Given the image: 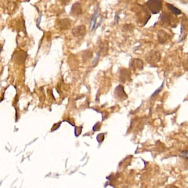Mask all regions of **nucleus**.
Returning <instances> with one entry per match:
<instances>
[{"mask_svg": "<svg viewBox=\"0 0 188 188\" xmlns=\"http://www.w3.org/2000/svg\"><path fill=\"white\" fill-rule=\"evenodd\" d=\"M162 1L158 0H150L148 1L146 5L153 14H157L160 12L162 7Z\"/></svg>", "mask_w": 188, "mask_h": 188, "instance_id": "obj_1", "label": "nucleus"}, {"mask_svg": "<svg viewBox=\"0 0 188 188\" xmlns=\"http://www.w3.org/2000/svg\"><path fill=\"white\" fill-rule=\"evenodd\" d=\"M114 95L115 98L120 101H124L128 98V95L124 91V87L121 85L118 86L117 87L115 88Z\"/></svg>", "mask_w": 188, "mask_h": 188, "instance_id": "obj_2", "label": "nucleus"}, {"mask_svg": "<svg viewBox=\"0 0 188 188\" xmlns=\"http://www.w3.org/2000/svg\"><path fill=\"white\" fill-rule=\"evenodd\" d=\"M72 33L75 36H85L86 33V27L85 25H81L74 28L72 30Z\"/></svg>", "mask_w": 188, "mask_h": 188, "instance_id": "obj_3", "label": "nucleus"}, {"mask_svg": "<svg viewBox=\"0 0 188 188\" xmlns=\"http://www.w3.org/2000/svg\"><path fill=\"white\" fill-rule=\"evenodd\" d=\"M174 18L172 16L169 15L168 14L166 13L165 12H163L160 17L161 18V22L163 25H171L173 23L172 21L173 18Z\"/></svg>", "mask_w": 188, "mask_h": 188, "instance_id": "obj_4", "label": "nucleus"}, {"mask_svg": "<svg viewBox=\"0 0 188 188\" xmlns=\"http://www.w3.org/2000/svg\"><path fill=\"white\" fill-rule=\"evenodd\" d=\"M161 59V56L159 53L157 52H150L148 57H147V61H148V63H156L158 62Z\"/></svg>", "mask_w": 188, "mask_h": 188, "instance_id": "obj_5", "label": "nucleus"}, {"mask_svg": "<svg viewBox=\"0 0 188 188\" xmlns=\"http://www.w3.org/2000/svg\"><path fill=\"white\" fill-rule=\"evenodd\" d=\"M158 39L161 43H165L169 40L170 36L166 32H164V30H159L158 33Z\"/></svg>", "mask_w": 188, "mask_h": 188, "instance_id": "obj_6", "label": "nucleus"}, {"mask_svg": "<svg viewBox=\"0 0 188 188\" xmlns=\"http://www.w3.org/2000/svg\"><path fill=\"white\" fill-rule=\"evenodd\" d=\"M82 13L81 4L79 2L74 3L71 10V13L74 16H79Z\"/></svg>", "mask_w": 188, "mask_h": 188, "instance_id": "obj_7", "label": "nucleus"}, {"mask_svg": "<svg viewBox=\"0 0 188 188\" xmlns=\"http://www.w3.org/2000/svg\"><path fill=\"white\" fill-rule=\"evenodd\" d=\"M120 79V81L123 82V83H124L126 81H129V79H130V72L126 69H124L122 71H121Z\"/></svg>", "mask_w": 188, "mask_h": 188, "instance_id": "obj_8", "label": "nucleus"}, {"mask_svg": "<svg viewBox=\"0 0 188 188\" xmlns=\"http://www.w3.org/2000/svg\"><path fill=\"white\" fill-rule=\"evenodd\" d=\"M132 67H134V69H139L142 70L144 66L143 61L139 59H134V61L132 62Z\"/></svg>", "mask_w": 188, "mask_h": 188, "instance_id": "obj_9", "label": "nucleus"}, {"mask_svg": "<svg viewBox=\"0 0 188 188\" xmlns=\"http://www.w3.org/2000/svg\"><path fill=\"white\" fill-rule=\"evenodd\" d=\"M71 25V22L68 19H63L60 21V26L61 29H67Z\"/></svg>", "mask_w": 188, "mask_h": 188, "instance_id": "obj_10", "label": "nucleus"}, {"mask_svg": "<svg viewBox=\"0 0 188 188\" xmlns=\"http://www.w3.org/2000/svg\"><path fill=\"white\" fill-rule=\"evenodd\" d=\"M166 6L169 11H171L172 13L174 14L175 15H179V14H180L181 13H182L180 10H179L178 8L175 7V6H174L172 4L167 3Z\"/></svg>", "mask_w": 188, "mask_h": 188, "instance_id": "obj_11", "label": "nucleus"}, {"mask_svg": "<svg viewBox=\"0 0 188 188\" xmlns=\"http://www.w3.org/2000/svg\"><path fill=\"white\" fill-rule=\"evenodd\" d=\"M98 8L96 9L94 13L93 14V16L91 18L90 22V27H92V30H94L95 28V24H96V20L98 16Z\"/></svg>", "mask_w": 188, "mask_h": 188, "instance_id": "obj_12", "label": "nucleus"}, {"mask_svg": "<svg viewBox=\"0 0 188 188\" xmlns=\"http://www.w3.org/2000/svg\"><path fill=\"white\" fill-rule=\"evenodd\" d=\"M163 84L162 85V86H161L157 90H155V92H154V93L153 94V95H152V96H155V95H157L158 93H159V92H161V90H162V88H163Z\"/></svg>", "mask_w": 188, "mask_h": 188, "instance_id": "obj_13", "label": "nucleus"}, {"mask_svg": "<svg viewBox=\"0 0 188 188\" xmlns=\"http://www.w3.org/2000/svg\"><path fill=\"white\" fill-rule=\"evenodd\" d=\"M166 188H177L175 186H172V185H169V186H167Z\"/></svg>", "mask_w": 188, "mask_h": 188, "instance_id": "obj_14", "label": "nucleus"}]
</instances>
